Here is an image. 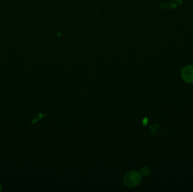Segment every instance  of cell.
Listing matches in <instances>:
<instances>
[{
  "label": "cell",
  "mask_w": 193,
  "mask_h": 192,
  "mask_svg": "<svg viewBox=\"0 0 193 192\" xmlns=\"http://www.w3.org/2000/svg\"><path fill=\"white\" fill-rule=\"evenodd\" d=\"M141 181V176L136 171H131L126 174L124 179V182L128 187L132 188L137 185Z\"/></svg>",
  "instance_id": "1"
},
{
  "label": "cell",
  "mask_w": 193,
  "mask_h": 192,
  "mask_svg": "<svg viewBox=\"0 0 193 192\" xmlns=\"http://www.w3.org/2000/svg\"><path fill=\"white\" fill-rule=\"evenodd\" d=\"M181 74L184 81L190 83H193V66L190 65L184 68Z\"/></svg>",
  "instance_id": "2"
},
{
  "label": "cell",
  "mask_w": 193,
  "mask_h": 192,
  "mask_svg": "<svg viewBox=\"0 0 193 192\" xmlns=\"http://www.w3.org/2000/svg\"><path fill=\"white\" fill-rule=\"evenodd\" d=\"M150 174V170L149 168L145 167L141 170V174L143 176H147Z\"/></svg>",
  "instance_id": "3"
},
{
  "label": "cell",
  "mask_w": 193,
  "mask_h": 192,
  "mask_svg": "<svg viewBox=\"0 0 193 192\" xmlns=\"http://www.w3.org/2000/svg\"><path fill=\"white\" fill-rule=\"evenodd\" d=\"M0 189H1V186H0Z\"/></svg>",
  "instance_id": "4"
}]
</instances>
